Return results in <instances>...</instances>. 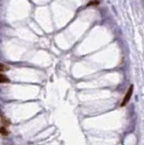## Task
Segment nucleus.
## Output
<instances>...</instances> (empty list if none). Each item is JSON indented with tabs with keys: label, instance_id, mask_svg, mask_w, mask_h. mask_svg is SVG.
I'll list each match as a JSON object with an SVG mask.
<instances>
[{
	"label": "nucleus",
	"instance_id": "f257e3e1",
	"mask_svg": "<svg viewBox=\"0 0 144 145\" xmlns=\"http://www.w3.org/2000/svg\"><path fill=\"white\" fill-rule=\"evenodd\" d=\"M132 92H133V85L131 84V85L130 86L129 89H128V91H127V93H126V94L124 95L123 100H122V103H121V106H122V107L125 106L126 104L129 102V101L131 100V95H132Z\"/></svg>",
	"mask_w": 144,
	"mask_h": 145
},
{
	"label": "nucleus",
	"instance_id": "f03ea898",
	"mask_svg": "<svg viewBox=\"0 0 144 145\" xmlns=\"http://www.w3.org/2000/svg\"><path fill=\"white\" fill-rule=\"evenodd\" d=\"M0 123H1V124L5 125V126H9L10 125V122L8 121L7 119H6V117H5L4 115H3L1 112H0Z\"/></svg>",
	"mask_w": 144,
	"mask_h": 145
},
{
	"label": "nucleus",
	"instance_id": "7ed1b4c3",
	"mask_svg": "<svg viewBox=\"0 0 144 145\" xmlns=\"http://www.w3.org/2000/svg\"><path fill=\"white\" fill-rule=\"evenodd\" d=\"M9 134V132L6 130V128L5 126H1L0 127V135L2 136H7Z\"/></svg>",
	"mask_w": 144,
	"mask_h": 145
},
{
	"label": "nucleus",
	"instance_id": "20e7f679",
	"mask_svg": "<svg viewBox=\"0 0 144 145\" xmlns=\"http://www.w3.org/2000/svg\"><path fill=\"white\" fill-rule=\"evenodd\" d=\"M5 83H9V79L5 75L0 72V84H5Z\"/></svg>",
	"mask_w": 144,
	"mask_h": 145
},
{
	"label": "nucleus",
	"instance_id": "39448f33",
	"mask_svg": "<svg viewBox=\"0 0 144 145\" xmlns=\"http://www.w3.org/2000/svg\"><path fill=\"white\" fill-rule=\"evenodd\" d=\"M8 66H6V65H4V63H0V72H6V71H8Z\"/></svg>",
	"mask_w": 144,
	"mask_h": 145
},
{
	"label": "nucleus",
	"instance_id": "423d86ee",
	"mask_svg": "<svg viewBox=\"0 0 144 145\" xmlns=\"http://www.w3.org/2000/svg\"><path fill=\"white\" fill-rule=\"evenodd\" d=\"M99 4V1H97V0H92L90 3H89L87 6H97V5Z\"/></svg>",
	"mask_w": 144,
	"mask_h": 145
}]
</instances>
